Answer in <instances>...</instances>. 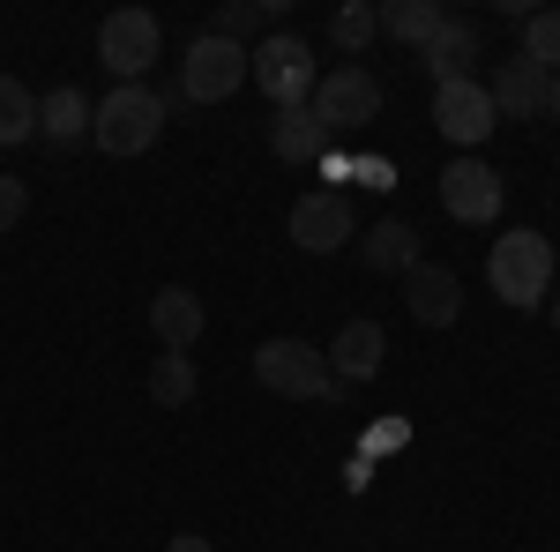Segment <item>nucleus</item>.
I'll use <instances>...</instances> for the list:
<instances>
[{"label": "nucleus", "mask_w": 560, "mask_h": 552, "mask_svg": "<svg viewBox=\"0 0 560 552\" xmlns=\"http://www.w3.org/2000/svg\"><path fill=\"white\" fill-rule=\"evenodd\" d=\"M165 113H179V90L113 83L105 105H90V142H97L105 157H142V150L165 134Z\"/></svg>", "instance_id": "obj_1"}, {"label": "nucleus", "mask_w": 560, "mask_h": 552, "mask_svg": "<svg viewBox=\"0 0 560 552\" xmlns=\"http://www.w3.org/2000/svg\"><path fill=\"white\" fill-rule=\"evenodd\" d=\"M486 284H493L501 306H538V298H553V239H538V232H501L493 255H486Z\"/></svg>", "instance_id": "obj_2"}, {"label": "nucleus", "mask_w": 560, "mask_h": 552, "mask_svg": "<svg viewBox=\"0 0 560 552\" xmlns=\"http://www.w3.org/2000/svg\"><path fill=\"white\" fill-rule=\"evenodd\" d=\"M255 381L269 396H292V403H329L337 396V374H329V359L314 351L306 337H269L255 351Z\"/></svg>", "instance_id": "obj_3"}, {"label": "nucleus", "mask_w": 560, "mask_h": 552, "mask_svg": "<svg viewBox=\"0 0 560 552\" xmlns=\"http://www.w3.org/2000/svg\"><path fill=\"white\" fill-rule=\"evenodd\" d=\"M247 83L277 105V113H292V105H306L314 97V83H322V68H314V52H306V38H292V31H269V38L247 52Z\"/></svg>", "instance_id": "obj_4"}, {"label": "nucleus", "mask_w": 560, "mask_h": 552, "mask_svg": "<svg viewBox=\"0 0 560 552\" xmlns=\"http://www.w3.org/2000/svg\"><path fill=\"white\" fill-rule=\"evenodd\" d=\"M306 113L329 134H359V128L382 120V83H374L359 60H351V68H329V75L314 83V97H306Z\"/></svg>", "instance_id": "obj_5"}, {"label": "nucleus", "mask_w": 560, "mask_h": 552, "mask_svg": "<svg viewBox=\"0 0 560 552\" xmlns=\"http://www.w3.org/2000/svg\"><path fill=\"white\" fill-rule=\"evenodd\" d=\"M240 83H247V45L202 31V38L179 52V105H217V97H232Z\"/></svg>", "instance_id": "obj_6"}, {"label": "nucleus", "mask_w": 560, "mask_h": 552, "mask_svg": "<svg viewBox=\"0 0 560 552\" xmlns=\"http://www.w3.org/2000/svg\"><path fill=\"white\" fill-rule=\"evenodd\" d=\"M158 15L150 8H113L105 23H97V60L113 68V83H142L150 68H158Z\"/></svg>", "instance_id": "obj_7"}, {"label": "nucleus", "mask_w": 560, "mask_h": 552, "mask_svg": "<svg viewBox=\"0 0 560 552\" xmlns=\"http://www.w3.org/2000/svg\"><path fill=\"white\" fill-rule=\"evenodd\" d=\"M433 128L448 134V142H456L464 157H478V142L501 128V113H493L486 83L471 75V83H441V90H433Z\"/></svg>", "instance_id": "obj_8"}, {"label": "nucleus", "mask_w": 560, "mask_h": 552, "mask_svg": "<svg viewBox=\"0 0 560 552\" xmlns=\"http://www.w3.org/2000/svg\"><path fill=\"white\" fill-rule=\"evenodd\" d=\"M509 202V187H501V172L486 165V157H456V165L441 172V210L456 216V224H493Z\"/></svg>", "instance_id": "obj_9"}, {"label": "nucleus", "mask_w": 560, "mask_h": 552, "mask_svg": "<svg viewBox=\"0 0 560 552\" xmlns=\"http://www.w3.org/2000/svg\"><path fill=\"white\" fill-rule=\"evenodd\" d=\"M292 239H300V255H337L345 239H359V224H351L345 187L300 195V202H292Z\"/></svg>", "instance_id": "obj_10"}, {"label": "nucleus", "mask_w": 560, "mask_h": 552, "mask_svg": "<svg viewBox=\"0 0 560 552\" xmlns=\"http://www.w3.org/2000/svg\"><path fill=\"white\" fill-rule=\"evenodd\" d=\"M404 314H411L419 329H456V314H464V284H456V269H441V261L404 269Z\"/></svg>", "instance_id": "obj_11"}, {"label": "nucleus", "mask_w": 560, "mask_h": 552, "mask_svg": "<svg viewBox=\"0 0 560 552\" xmlns=\"http://www.w3.org/2000/svg\"><path fill=\"white\" fill-rule=\"evenodd\" d=\"M322 359H329L337 388H351V381H374V374H382V359H388L382 321H345V329H337V343H329Z\"/></svg>", "instance_id": "obj_12"}, {"label": "nucleus", "mask_w": 560, "mask_h": 552, "mask_svg": "<svg viewBox=\"0 0 560 552\" xmlns=\"http://www.w3.org/2000/svg\"><path fill=\"white\" fill-rule=\"evenodd\" d=\"M546 90H553V75H546V68H530V60L516 52V60H501V68H493L486 97H493V113H501V120H538Z\"/></svg>", "instance_id": "obj_13"}, {"label": "nucleus", "mask_w": 560, "mask_h": 552, "mask_svg": "<svg viewBox=\"0 0 560 552\" xmlns=\"http://www.w3.org/2000/svg\"><path fill=\"white\" fill-rule=\"evenodd\" d=\"M419 60H427L433 90H441V83H471V75H478V31L464 23V15H441V31L427 38Z\"/></svg>", "instance_id": "obj_14"}, {"label": "nucleus", "mask_w": 560, "mask_h": 552, "mask_svg": "<svg viewBox=\"0 0 560 552\" xmlns=\"http://www.w3.org/2000/svg\"><path fill=\"white\" fill-rule=\"evenodd\" d=\"M202 321H210V314H202V298L187 292V284H165V292L150 298V329H158L165 351H195V343H202Z\"/></svg>", "instance_id": "obj_15"}, {"label": "nucleus", "mask_w": 560, "mask_h": 552, "mask_svg": "<svg viewBox=\"0 0 560 552\" xmlns=\"http://www.w3.org/2000/svg\"><path fill=\"white\" fill-rule=\"evenodd\" d=\"M329 142H337V134L322 128L306 105H292V113H277V120H269V150H277L284 165H322V157H329Z\"/></svg>", "instance_id": "obj_16"}, {"label": "nucleus", "mask_w": 560, "mask_h": 552, "mask_svg": "<svg viewBox=\"0 0 560 552\" xmlns=\"http://www.w3.org/2000/svg\"><path fill=\"white\" fill-rule=\"evenodd\" d=\"M359 261L382 269V277H404V269H419V232L404 216H382V224L359 232Z\"/></svg>", "instance_id": "obj_17"}, {"label": "nucleus", "mask_w": 560, "mask_h": 552, "mask_svg": "<svg viewBox=\"0 0 560 552\" xmlns=\"http://www.w3.org/2000/svg\"><path fill=\"white\" fill-rule=\"evenodd\" d=\"M38 134L52 142V150H68V142H83V134H90V97H83L75 83L45 90V97H38Z\"/></svg>", "instance_id": "obj_18"}, {"label": "nucleus", "mask_w": 560, "mask_h": 552, "mask_svg": "<svg viewBox=\"0 0 560 552\" xmlns=\"http://www.w3.org/2000/svg\"><path fill=\"white\" fill-rule=\"evenodd\" d=\"M374 15H382V31L396 45H419V52H427V38L441 31V8H433V0H388V8H374Z\"/></svg>", "instance_id": "obj_19"}, {"label": "nucleus", "mask_w": 560, "mask_h": 552, "mask_svg": "<svg viewBox=\"0 0 560 552\" xmlns=\"http://www.w3.org/2000/svg\"><path fill=\"white\" fill-rule=\"evenodd\" d=\"M195 388H202V381H195V359H187V351H165V359L150 366V396H158L165 411H187Z\"/></svg>", "instance_id": "obj_20"}, {"label": "nucleus", "mask_w": 560, "mask_h": 552, "mask_svg": "<svg viewBox=\"0 0 560 552\" xmlns=\"http://www.w3.org/2000/svg\"><path fill=\"white\" fill-rule=\"evenodd\" d=\"M31 134H38V97L15 83V75H0V150L31 142Z\"/></svg>", "instance_id": "obj_21"}, {"label": "nucleus", "mask_w": 560, "mask_h": 552, "mask_svg": "<svg viewBox=\"0 0 560 552\" xmlns=\"http://www.w3.org/2000/svg\"><path fill=\"white\" fill-rule=\"evenodd\" d=\"M277 15H284V0H224L210 31H217V38H232V45H247L261 23H277Z\"/></svg>", "instance_id": "obj_22"}, {"label": "nucleus", "mask_w": 560, "mask_h": 552, "mask_svg": "<svg viewBox=\"0 0 560 552\" xmlns=\"http://www.w3.org/2000/svg\"><path fill=\"white\" fill-rule=\"evenodd\" d=\"M523 60L546 68V75H560V8H546V15L523 23Z\"/></svg>", "instance_id": "obj_23"}, {"label": "nucleus", "mask_w": 560, "mask_h": 552, "mask_svg": "<svg viewBox=\"0 0 560 552\" xmlns=\"http://www.w3.org/2000/svg\"><path fill=\"white\" fill-rule=\"evenodd\" d=\"M329 38L345 45V52H366V45L382 38V15H374L366 0H351V8H337V15H329Z\"/></svg>", "instance_id": "obj_24"}, {"label": "nucleus", "mask_w": 560, "mask_h": 552, "mask_svg": "<svg viewBox=\"0 0 560 552\" xmlns=\"http://www.w3.org/2000/svg\"><path fill=\"white\" fill-rule=\"evenodd\" d=\"M23 210H31V187L0 172V232H8V224H23Z\"/></svg>", "instance_id": "obj_25"}, {"label": "nucleus", "mask_w": 560, "mask_h": 552, "mask_svg": "<svg viewBox=\"0 0 560 552\" xmlns=\"http://www.w3.org/2000/svg\"><path fill=\"white\" fill-rule=\"evenodd\" d=\"M173 552H217V545H210V538H195V530H179V538H173Z\"/></svg>", "instance_id": "obj_26"}, {"label": "nucleus", "mask_w": 560, "mask_h": 552, "mask_svg": "<svg viewBox=\"0 0 560 552\" xmlns=\"http://www.w3.org/2000/svg\"><path fill=\"white\" fill-rule=\"evenodd\" d=\"M546 113H553V120H560V75H553V90H546Z\"/></svg>", "instance_id": "obj_27"}, {"label": "nucleus", "mask_w": 560, "mask_h": 552, "mask_svg": "<svg viewBox=\"0 0 560 552\" xmlns=\"http://www.w3.org/2000/svg\"><path fill=\"white\" fill-rule=\"evenodd\" d=\"M546 306H553V337H560V292H553V298H546Z\"/></svg>", "instance_id": "obj_28"}]
</instances>
